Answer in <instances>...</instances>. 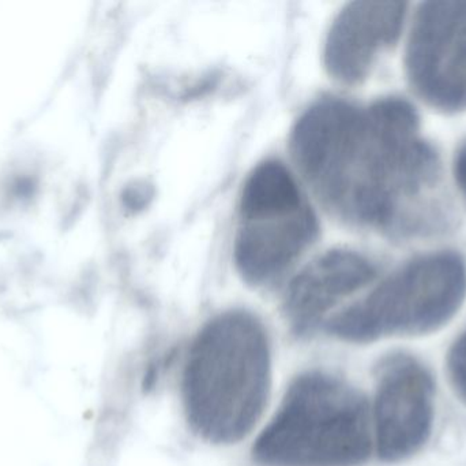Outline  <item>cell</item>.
<instances>
[{"instance_id": "1", "label": "cell", "mask_w": 466, "mask_h": 466, "mask_svg": "<svg viewBox=\"0 0 466 466\" xmlns=\"http://www.w3.org/2000/svg\"><path fill=\"white\" fill-rule=\"evenodd\" d=\"M290 152L326 207L350 223L410 234L429 222L440 159L420 134L408 101L386 98L359 107L325 98L301 114Z\"/></svg>"}, {"instance_id": "2", "label": "cell", "mask_w": 466, "mask_h": 466, "mask_svg": "<svg viewBox=\"0 0 466 466\" xmlns=\"http://www.w3.org/2000/svg\"><path fill=\"white\" fill-rule=\"evenodd\" d=\"M271 347L254 315L213 317L191 344L182 378L191 429L215 445H235L262 419L271 393Z\"/></svg>"}, {"instance_id": "3", "label": "cell", "mask_w": 466, "mask_h": 466, "mask_svg": "<svg viewBox=\"0 0 466 466\" xmlns=\"http://www.w3.org/2000/svg\"><path fill=\"white\" fill-rule=\"evenodd\" d=\"M372 451L366 397L339 378L312 371L288 388L252 456L262 466H360Z\"/></svg>"}, {"instance_id": "4", "label": "cell", "mask_w": 466, "mask_h": 466, "mask_svg": "<svg viewBox=\"0 0 466 466\" xmlns=\"http://www.w3.org/2000/svg\"><path fill=\"white\" fill-rule=\"evenodd\" d=\"M466 300V264L454 252L418 257L356 301L326 328L341 341L372 344L431 336L449 325Z\"/></svg>"}, {"instance_id": "5", "label": "cell", "mask_w": 466, "mask_h": 466, "mask_svg": "<svg viewBox=\"0 0 466 466\" xmlns=\"http://www.w3.org/2000/svg\"><path fill=\"white\" fill-rule=\"evenodd\" d=\"M405 68L432 109H466V2L423 3L408 41Z\"/></svg>"}, {"instance_id": "6", "label": "cell", "mask_w": 466, "mask_h": 466, "mask_svg": "<svg viewBox=\"0 0 466 466\" xmlns=\"http://www.w3.org/2000/svg\"><path fill=\"white\" fill-rule=\"evenodd\" d=\"M371 407L374 449L385 462H401L423 450L435 424V383L418 358L393 355L383 361Z\"/></svg>"}, {"instance_id": "7", "label": "cell", "mask_w": 466, "mask_h": 466, "mask_svg": "<svg viewBox=\"0 0 466 466\" xmlns=\"http://www.w3.org/2000/svg\"><path fill=\"white\" fill-rule=\"evenodd\" d=\"M407 3L360 0L337 14L325 43V65L337 81L358 85L369 77L378 57L399 41Z\"/></svg>"}, {"instance_id": "8", "label": "cell", "mask_w": 466, "mask_h": 466, "mask_svg": "<svg viewBox=\"0 0 466 466\" xmlns=\"http://www.w3.org/2000/svg\"><path fill=\"white\" fill-rule=\"evenodd\" d=\"M318 232L319 224L309 202L290 212L240 219L233 249L236 268L248 284H268L299 259Z\"/></svg>"}, {"instance_id": "9", "label": "cell", "mask_w": 466, "mask_h": 466, "mask_svg": "<svg viewBox=\"0 0 466 466\" xmlns=\"http://www.w3.org/2000/svg\"><path fill=\"white\" fill-rule=\"evenodd\" d=\"M375 275L371 262L356 252H326L290 282L285 314L299 331L314 330L334 306L371 284Z\"/></svg>"}, {"instance_id": "10", "label": "cell", "mask_w": 466, "mask_h": 466, "mask_svg": "<svg viewBox=\"0 0 466 466\" xmlns=\"http://www.w3.org/2000/svg\"><path fill=\"white\" fill-rule=\"evenodd\" d=\"M307 204L292 172L284 163L266 161L247 177L240 194V219L290 212Z\"/></svg>"}, {"instance_id": "11", "label": "cell", "mask_w": 466, "mask_h": 466, "mask_svg": "<svg viewBox=\"0 0 466 466\" xmlns=\"http://www.w3.org/2000/svg\"><path fill=\"white\" fill-rule=\"evenodd\" d=\"M446 371L454 393L466 405V330L449 350Z\"/></svg>"}, {"instance_id": "12", "label": "cell", "mask_w": 466, "mask_h": 466, "mask_svg": "<svg viewBox=\"0 0 466 466\" xmlns=\"http://www.w3.org/2000/svg\"><path fill=\"white\" fill-rule=\"evenodd\" d=\"M454 177L466 196V144L457 153L456 161H454Z\"/></svg>"}]
</instances>
